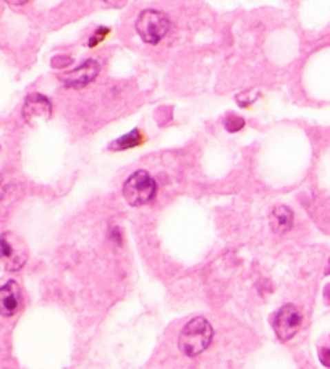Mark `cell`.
Listing matches in <instances>:
<instances>
[{"label": "cell", "mask_w": 330, "mask_h": 369, "mask_svg": "<svg viewBox=\"0 0 330 369\" xmlns=\"http://www.w3.org/2000/svg\"><path fill=\"white\" fill-rule=\"evenodd\" d=\"M109 32H110L109 28H102V26L97 28V30L94 31V34L90 37V41H87V46H90V48H96L97 44L102 43V41L109 36Z\"/></svg>", "instance_id": "obj_11"}, {"label": "cell", "mask_w": 330, "mask_h": 369, "mask_svg": "<svg viewBox=\"0 0 330 369\" xmlns=\"http://www.w3.org/2000/svg\"><path fill=\"white\" fill-rule=\"evenodd\" d=\"M28 246L20 237L12 232L0 235V270L17 272L28 261Z\"/></svg>", "instance_id": "obj_2"}, {"label": "cell", "mask_w": 330, "mask_h": 369, "mask_svg": "<svg viewBox=\"0 0 330 369\" xmlns=\"http://www.w3.org/2000/svg\"><path fill=\"white\" fill-rule=\"evenodd\" d=\"M99 72L101 67L96 60H86V62H83L80 67H76L73 72L63 74L62 83L63 86L67 88L80 90V88H85L90 85V83L94 81Z\"/></svg>", "instance_id": "obj_6"}, {"label": "cell", "mask_w": 330, "mask_h": 369, "mask_svg": "<svg viewBox=\"0 0 330 369\" xmlns=\"http://www.w3.org/2000/svg\"><path fill=\"white\" fill-rule=\"evenodd\" d=\"M293 226V212L287 206H277L272 211V228L278 233L290 230Z\"/></svg>", "instance_id": "obj_9"}, {"label": "cell", "mask_w": 330, "mask_h": 369, "mask_svg": "<svg viewBox=\"0 0 330 369\" xmlns=\"http://www.w3.org/2000/svg\"><path fill=\"white\" fill-rule=\"evenodd\" d=\"M21 308V290L15 280L0 287V316L12 317Z\"/></svg>", "instance_id": "obj_7"}, {"label": "cell", "mask_w": 330, "mask_h": 369, "mask_svg": "<svg viewBox=\"0 0 330 369\" xmlns=\"http://www.w3.org/2000/svg\"><path fill=\"white\" fill-rule=\"evenodd\" d=\"M243 127H245V120L236 115H230L229 119L225 120V128L229 130V132H238V130H241Z\"/></svg>", "instance_id": "obj_12"}, {"label": "cell", "mask_w": 330, "mask_h": 369, "mask_svg": "<svg viewBox=\"0 0 330 369\" xmlns=\"http://www.w3.org/2000/svg\"><path fill=\"white\" fill-rule=\"evenodd\" d=\"M143 134L139 132L138 128H134L133 132H130L128 134H125V137L118 138L117 141L110 144V149H115V151H125V149H132L134 146H139V144H143Z\"/></svg>", "instance_id": "obj_10"}, {"label": "cell", "mask_w": 330, "mask_h": 369, "mask_svg": "<svg viewBox=\"0 0 330 369\" xmlns=\"http://www.w3.org/2000/svg\"><path fill=\"white\" fill-rule=\"evenodd\" d=\"M10 6H15V7H20V6H25V3L30 2V0H7Z\"/></svg>", "instance_id": "obj_14"}, {"label": "cell", "mask_w": 330, "mask_h": 369, "mask_svg": "<svg viewBox=\"0 0 330 369\" xmlns=\"http://www.w3.org/2000/svg\"><path fill=\"white\" fill-rule=\"evenodd\" d=\"M319 359L324 366L330 368V348H322L319 352Z\"/></svg>", "instance_id": "obj_13"}, {"label": "cell", "mask_w": 330, "mask_h": 369, "mask_svg": "<svg viewBox=\"0 0 330 369\" xmlns=\"http://www.w3.org/2000/svg\"><path fill=\"white\" fill-rule=\"evenodd\" d=\"M50 114H52V104L48 97L39 94V92H32L26 97L23 117L28 123H32L34 119H49Z\"/></svg>", "instance_id": "obj_8"}, {"label": "cell", "mask_w": 330, "mask_h": 369, "mask_svg": "<svg viewBox=\"0 0 330 369\" xmlns=\"http://www.w3.org/2000/svg\"><path fill=\"white\" fill-rule=\"evenodd\" d=\"M301 312L298 311V308H295L293 305H285L280 311L274 316V330H276L277 337L287 342L290 340L293 335H296V332L301 327Z\"/></svg>", "instance_id": "obj_5"}, {"label": "cell", "mask_w": 330, "mask_h": 369, "mask_svg": "<svg viewBox=\"0 0 330 369\" xmlns=\"http://www.w3.org/2000/svg\"><path fill=\"white\" fill-rule=\"evenodd\" d=\"M329 269H330V268H329ZM329 272H330V270H329Z\"/></svg>", "instance_id": "obj_16"}, {"label": "cell", "mask_w": 330, "mask_h": 369, "mask_svg": "<svg viewBox=\"0 0 330 369\" xmlns=\"http://www.w3.org/2000/svg\"><path fill=\"white\" fill-rule=\"evenodd\" d=\"M212 326L204 317H194L181 330L178 347L187 357L194 358L201 355L212 342Z\"/></svg>", "instance_id": "obj_1"}, {"label": "cell", "mask_w": 330, "mask_h": 369, "mask_svg": "<svg viewBox=\"0 0 330 369\" xmlns=\"http://www.w3.org/2000/svg\"><path fill=\"white\" fill-rule=\"evenodd\" d=\"M157 193V185L146 170H138L125 181L123 196L133 208L147 204Z\"/></svg>", "instance_id": "obj_4"}, {"label": "cell", "mask_w": 330, "mask_h": 369, "mask_svg": "<svg viewBox=\"0 0 330 369\" xmlns=\"http://www.w3.org/2000/svg\"><path fill=\"white\" fill-rule=\"evenodd\" d=\"M136 31L146 44H159L170 31V20L159 10H144L136 20Z\"/></svg>", "instance_id": "obj_3"}, {"label": "cell", "mask_w": 330, "mask_h": 369, "mask_svg": "<svg viewBox=\"0 0 330 369\" xmlns=\"http://www.w3.org/2000/svg\"><path fill=\"white\" fill-rule=\"evenodd\" d=\"M325 297H327V300L330 301V285H327V287H325Z\"/></svg>", "instance_id": "obj_15"}]
</instances>
